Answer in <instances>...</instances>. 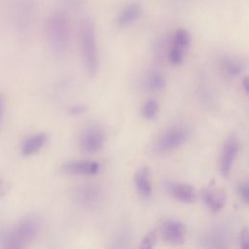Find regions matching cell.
Here are the masks:
<instances>
[{"label": "cell", "instance_id": "obj_1", "mask_svg": "<svg viewBox=\"0 0 249 249\" xmlns=\"http://www.w3.org/2000/svg\"><path fill=\"white\" fill-rule=\"evenodd\" d=\"M79 42L84 67L90 77H94L98 71L99 57L95 27L89 18H84L80 22Z\"/></svg>", "mask_w": 249, "mask_h": 249}, {"label": "cell", "instance_id": "obj_2", "mask_svg": "<svg viewBox=\"0 0 249 249\" xmlns=\"http://www.w3.org/2000/svg\"><path fill=\"white\" fill-rule=\"evenodd\" d=\"M41 221L37 216L22 219L12 230L5 231L0 239L2 247L18 249L32 242L40 232Z\"/></svg>", "mask_w": 249, "mask_h": 249}, {"label": "cell", "instance_id": "obj_3", "mask_svg": "<svg viewBox=\"0 0 249 249\" xmlns=\"http://www.w3.org/2000/svg\"><path fill=\"white\" fill-rule=\"evenodd\" d=\"M70 23L67 16L55 12L50 16L46 22V36L50 47L56 53H63L70 44Z\"/></svg>", "mask_w": 249, "mask_h": 249}, {"label": "cell", "instance_id": "obj_4", "mask_svg": "<svg viewBox=\"0 0 249 249\" xmlns=\"http://www.w3.org/2000/svg\"><path fill=\"white\" fill-rule=\"evenodd\" d=\"M189 137V130L181 125L165 129L156 140L154 149L157 153L165 154L181 147Z\"/></svg>", "mask_w": 249, "mask_h": 249}, {"label": "cell", "instance_id": "obj_5", "mask_svg": "<svg viewBox=\"0 0 249 249\" xmlns=\"http://www.w3.org/2000/svg\"><path fill=\"white\" fill-rule=\"evenodd\" d=\"M103 191L94 183H84L73 190V199L82 208L93 209L102 201Z\"/></svg>", "mask_w": 249, "mask_h": 249}, {"label": "cell", "instance_id": "obj_6", "mask_svg": "<svg viewBox=\"0 0 249 249\" xmlns=\"http://www.w3.org/2000/svg\"><path fill=\"white\" fill-rule=\"evenodd\" d=\"M105 143V133L97 125L88 126L80 136V148L84 153L93 154L102 149Z\"/></svg>", "mask_w": 249, "mask_h": 249}, {"label": "cell", "instance_id": "obj_7", "mask_svg": "<svg viewBox=\"0 0 249 249\" xmlns=\"http://www.w3.org/2000/svg\"><path fill=\"white\" fill-rule=\"evenodd\" d=\"M239 152V140L236 134L230 135L222 149L221 160H220V169L224 177H228L231 173V170L234 164L235 159Z\"/></svg>", "mask_w": 249, "mask_h": 249}, {"label": "cell", "instance_id": "obj_8", "mask_svg": "<svg viewBox=\"0 0 249 249\" xmlns=\"http://www.w3.org/2000/svg\"><path fill=\"white\" fill-rule=\"evenodd\" d=\"M160 232L165 241L173 245H180L185 241L186 226L176 219H166L160 224Z\"/></svg>", "mask_w": 249, "mask_h": 249}, {"label": "cell", "instance_id": "obj_9", "mask_svg": "<svg viewBox=\"0 0 249 249\" xmlns=\"http://www.w3.org/2000/svg\"><path fill=\"white\" fill-rule=\"evenodd\" d=\"M230 231L224 225H216L208 230L202 237L201 246L204 248H227Z\"/></svg>", "mask_w": 249, "mask_h": 249}, {"label": "cell", "instance_id": "obj_10", "mask_svg": "<svg viewBox=\"0 0 249 249\" xmlns=\"http://www.w3.org/2000/svg\"><path fill=\"white\" fill-rule=\"evenodd\" d=\"M62 171L73 175H94L100 169L99 162L91 160H74L64 162Z\"/></svg>", "mask_w": 249, "mask_h": 249}, {"label": "cell", "instance_id": "obj_11", "mask_svg": "<svg viewBox=\"0 0 249 249\" xmlns=\"http://www.w3.org/2000/svg\"><path fill=\"white\" fill-rule=\"evenodd\" d=\"M202 197L206 206L214 213L222 210L226 203L225 192L213 185H209L203 190Z\"/></svg>", "mask_w": 249, "mask_h": 249}, {"label": "cell", "instance_id": "obj_12", "mask_svg": "<svg viewBox=\"0 0 249 249\" xmlns=\"http://www.w3.org/2000/svg\"><path fill=\"white\" fill-rule=\"evenodd\" d=\"M166 189L169 195L183 203H193L196 199V193L189 184L172 182L166 185Z\"/></svg>", "mask_w": 249, "mask_h": 249}, {"label": "cell", "instance_id": "obj_13", "mask_svg": "<svg viewBox=\"0 0 249 249\" xmlns=\"http://www.w3.org/2000/svg\"><path fill=\"white\" fill-rule=\"evenodd\" d=\"M134 184L138 195L143 198H149L152 195V182L150 169L147 166H141L134 175Z\"/></svg>", "mask_w": 249, "mask_h": 249}, {"label": "cell", "instance_id": "obj_14", "mask_svg": "<svg viewBox=\"0 0 249 249\" xmlns=\"http://www.w3.org/2000/svg\"><path fill=\"white\" fill-rule=\"evenodd\" d=\"M141 6L137 3H130L124 6L117 15L116 23L121 26H127L133 23L141 15Z\"/></svg>", "mask_w": 249, "mask_h": 249}, {"label": "cell", "instance_id": "obj_15", "mask_svg": "<svg viewBox=\"0 0 249 249\" xmlns=\"http://www.w3.org/2000/svg\"><path fill=\"white\" fill-rule=\"evenodd\" d=\"M48 136L45 133H36L26 137L20 146L21 154L24 156H32L37 154L46 144Z\"/></svg>", "mask_w": 249, "mask_h": 249}, {"label": "cell", "instance_id": "obj_16", "mask_svg": "<svg viewBox=\"0 0 249 249\" xmlns=\"http://www.w3.org/2000/svg\"><path fill=\"white\" fill-rule=\"evenodd\" d=\"M220 66H221L222 72L230 78H235L239 76L244 70L243 62L240 61L239 59L232 58V57L223 58Z\"/></svg>", "mask_w": 249, "mask_h": 249}, {"label": "cell", "instance_id": "obj_17", "mask_svg": "<svg viewBox=\"0 0 249 249\" xmlns=\"http://www.w3.org/2000/svg\"><path fill=\"white\" fill-rule=\"evenodd\" d=\"M144 86L150 91H160L165 88L166 80L160 72L152 71L146 76Z\"/></svg>", "mask_w": 249, "mask_h": 249}, {"label": "cell", "instance_id": "obj_18", "mask_svg": "<svg viewBox=\"0 0 249 249\" xmlns=\"http://www.w3.org/2000/svg\"><path fill=\"white\" fill-rule=\"evenodd\" d=\"M131 237V231L129 227L124 226L122 227L119 231L116 233L114 239H113V244L111 245L112 248H124L127 246V243L129 242Z\"/></svg>", "mask_w": 249, "mask_h": 249}, {"label": "cell", "instance_id": "obj_19", "mask_svg": "<svg viewBox=\"0 0 249 249\" xmlns=\"http://www.w3.org/2000/svg\"><path fill=\"white\" fill-rule=\"evenodd\" d=\"M191 43V35L185 28H177L172 36V43L173 45L179 46L186 50L190 46Z\"/></svg>", "mask_w": 249, "mask_h": 249}, {"label": "cell", "instance_id": "obj_20", "mask_svg": "<svg viewBox=\"0 0 249 249\" xmlns=\"http://www.w3.org/2000/svg\"><path fill=\"white\" fill-rule=\"evenodd\" d=\"M15 14L17 15V18L18 20L25 22L29 18V15L31 13V3L28 0H19L16 3Z\"/></svg>", "mask_w": 249, "mask_h": 249}, {"label": "cell", "instance_id": "obj_21", "mask_svg": "<svg viewBox=\"0 0 249 249\" xmlns=\"http://www.w3.org/2000/svg\"><path fill=\"white\" fill-rule=\"evenodd\" d=\"M184 53H185V49L171 44L167 53L168 61L173 65H179L183 62Z\"/></svg>", "mask_w": 249, "mask_h": 249}, {"label": "cell", "instance_id": "obj_22", "mask_svg": "<svg viewBox=\"0 0 249 249\" xmlns=\"http://www.w3.org/2000/svg\"><path fill=\"white\" fill-rule=\"evenodd\" d=\"M159 110L160 106L158 101L155 99H149L144 103L142 107V115L145 119L152 120L158 115Z\"/></svg>", "mask_w": 249, "mask_h": 249}, {"label": "cell", "instance_id": "obj_23", "mask_svg": "<svg viewBox=\"0 0 249 249\" xmlns=\"http://www.w3.org/2000/svg\"><path fill=\"white\" fill-rule=\"evenodd\" d=\"M157 241V234H156V231L151 230L149 231L145 236L143 237L140 247L143 249H149V248H153L154 245L156 244Z\"/></svg>", "mask_w": 249, "mask_h": 249}, {"label": "cell", "instance_id": "obj_24", "mask_svg": "<svg viewBox=\"0 0 249 249\" xmlns=\"http://www.w3.org/2000/svg\"><path fill=\"white\" fill-rule=\"evenodd\" d=\"M237 194L239 198L241 199L242 202L245 204L248 203V198H249V188L247 183H241L238 188H237Z\"/></svg>", "mask_w": 249, "mask_h": 249}, {"label": "cell", "instance_id": "obj_25", "mask_svg": "<svg viewBox=\"0 0 249 249\" xmlns=\"http://www.w3.org/2000/svg\"><path fill=\"white\" fill-rule=\"evenodd\" d=\"M239 246L241 248H248L249 247V230L247 227L243 228L239 235Z\"/></svg>", "mask_w": 249, "mask_h": 249}, {"label": "cell", "instance_id": "obj_26", "mask_svg": "<svg viewBox=\"0 0 249 249\" xmlns=\"http://www.w3.org/2000/svg\"><path fill=\"white\" fill-rule=\"evenodd\" d=\"M87 106L82 104H74L68 107V113L73 116H80L87 112Z\"/></svg>", "mask_w": 249, "mask_h": 249}, {"label": "cell", "instance_id": "obj_27", "mask_svg": "<svg viewBox=\"0 0 249 249\" xmlns=\"http://www.w3.org/2000/svg\"><path fill=\"white\" fill-rule=\"evenodd\" d=\"M243 88H244V90H245V92H247V90H248V86H247V78H245V79H244V81H243Z\"/></svg>", "mask_w": 249, "mask_h": 249}, {"label": "cell", "instance_id": "obj_28", "mask_svg": "<svg viewBox=\"0 0 249 249\" xmlns=\"http://www.w3.org/2000/svg\"><path fill=\"white\" fill-rule=\"evenodd\" d=\"M4 192V184L2 181H0V196L3 194Z\"/></svg>", "mask_w": 249, "mask_h": 249}, {"label": "cell", "instance_id": "obj_29", "mask_svg": "<svg viewBox=\"0 0 249 249\" xmlns=\"http://www.w3.org/2000/svg\"><path fill=\"white\" fill-rule=\"evenodd\" d=\"M2 108H3V99L0 96V118H1V114H2Z\"/></svg>", "mask_w": 249, "mask_h": 249}]
</instances>
